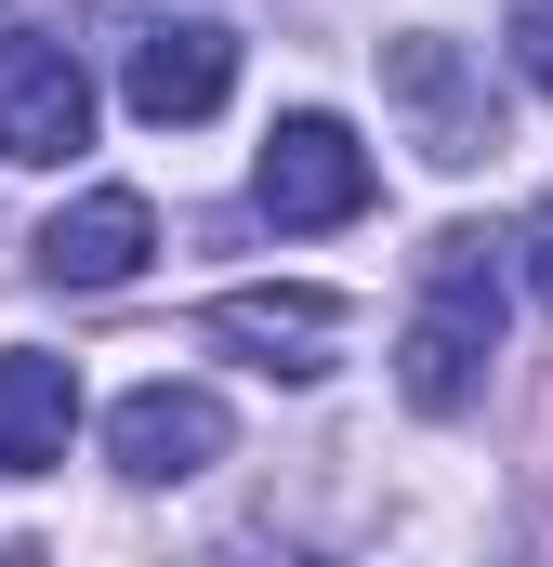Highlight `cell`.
Wrapping results in <instances>:
<instances>
[{"label":"cell","instance_id":"1","mask_svg":"<svg viewBox=\"0 0 553 567\" xmlns=\"http://www.w3.org/2000/svg\"><path fill=\"white\" fill-rule=\"evenodd\" d=\"M488 357H501V238L448 225L421 251V303H409V330H396V383H409L421 423H461L488 396Z\"/></svg>","mask_w":553,"mask_h":567},{"label":"cell","instance_id":"2","mask_svg":"<svg viewBox=\"0 0 553 567\" xmlns=\"http://www.w3.org/2000/svg\"><path fill=\"white\" fill-rule=\"evenodd\" d=\"M251 198H264L276 238H330V225L369 212V145L343 133L330 106H290V120L264 133V158H251Z\"/></svg>","mask_w":553,"mask_h":567},{"label":"cell","instance_id":"3","mask_svg":"<svg viewBox=\"0 0 553 567\" xmlns=\"http://www.w3.org/2000/svg\"><path fill=\"white\" fill-rule=\"evenodd\" d=\"M225 93H238V27H211V13L145 27L133 66H119V106L145 133H198V120H225Z\"/></svg>","mask_w":553,"mask_h":567},{"label":"cell","instance_id":"4","mask_svg":"<svg viewBox=\"0 0 553 567\" xmlns=\"http://www.w3.org/2000/svg\"><path fill=\"white\" fill-rule=\"evenodd\" d=\"M93 145V66L66 40H0V158L53 172Z\"/></svg>","mask_w":553,"mask_h":567},{"label":"cell","instance_id":"5","mask_svg":"<svg viewBox=\"0 0 553 567\" xmlns=\"http://www.w3.org/2000/svg\"><path fill=\"white\" fill-rule=\"evenodd\" d=\"M383 93L409 106V133L435 172H474L488 145H501V106H488V80L448 53V40H383Z\"/></svg>","mask_w":553,"mask_h":567},{"label":"cell","instance_id":"6","mask_svg":"<svg viewBox=\"0 0 553 567\" xmlns=\"http://www.w3.org/2000/svg\"><path fill=\"white\" fill-rule=\"evenodd\" d=\"M225 396L211 383H133L119 410H106V449H119V475L133 488H171V475H211L225 462Z\"/></svg>","mask_w":553,"mask_h":567},{"label":"cell","instance_id":"7","mask_svg":"<svg viewBox=\"0 0 553 567\" xmlns=\"http://www.w3.org/2000/svg\"><path fill=\"white\" fill-rule=\"evenodd\" d=\"M145 251H158L145 185H80V198L40 225V278L53 290H119V278H145Z\"/></svg>","mask_w":553,"mask_h":567},{"label":"cell","instance_id":"8","mask_svg":"<svg viewBox=\"0 0 553 567\" xmlns=\"http://www.w3.org/2000/svg\"><path fill=\"white\" fill-rule=\"evenodd\" d=\"M211 343H238L276 383H316L343 343V290H211Z\"/></svg>","mask_w":553,"mask_h":567},{"label":"cell","instance_id":"9","mask_svg":"<svg viewBox=\"0 0 553 567\" xmlns=\"http://www.w3.org/2000/svg\"><path fill=\"white\" fill-rule=\"evenodd\" d=\"M66 435H80V370L40 357V343H13L0 357V475H53Z\"/></svg>","mask_w":553,"mask_h":567},{"label":"cell","instance_id":"10","mask_svg":"<svg viewBox=\"0 0 553 567\" xmlns=\"http://www.w3.org/2000/svg\"><path fill=\"white\" fill-rule=\"evenodd\" d=\"M514 66H528V93H553V0L514 13Z\"/></svg>","mask_w":553,"mask_h":567},{"label":"cell","instance_id":"11","mask_svg":"<svg viewBox=\"0 0 553 567\" xmlns=\"http://www.w3.org/2000/svg\"><path fill=\"white\" fill-rule=\"evenodd\" d=\"M528 278H541V303H553V198L528 212Z\"/></svg>","mask_w":553,"mask_h":567}]
</instances>
